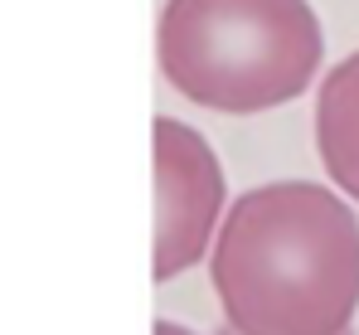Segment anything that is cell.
Returning <instances> with one entry per match:
<instances>
[{
    "label": "cell",
    "instance_id": "6da1fadb",
    "mask_svg": "<svg viewBox=\"0 0 359 335\" xmlns=\"http://www.w3.org/2000/svg\"><path fill=\"white\" fill-rule=\"evenodd\" d=\"M209 282L238 335H350L359 311V219L311 180L252 185L229 204Z\"/></svg>",
    "mask_w": 359,
    "mask_h": 335
},
{
    "label": "cell",
    "instance_id": "7a4b0ae2",
    "mask_svg": "<svg viewBox=\"0 0 359 335\" xmlns=\"http://www.w3.org/2000/svg\"><path fill=\"white\" fill-rule=\"evenodd\" d=\"M325 58L311 0H165L161 73L180 98L224 117L287 107Z\"/></svg>",
    "mask_w": 359,
    "mask_h": 335
},
{
    "label": "cell",
    "instance_id": "3957f363",
    "mask_svg": "<svg viewBox=\"0 0 359 335\" xmlns=\"http://www.w3.org/2000/svg\"><path fill=\"white\" fill-rule=\"evenodd\" d=\"M224 166L214 146L175 117H156V282L189 272L224 223Z\"/></svg>",
    "mask_w": 359,
    "mask_h": 335
},
{
    "label": "cell",
    "instance_id": "277c9868",
    "mask_svg": "<svg viewBox=\"0 0 359 335\" xmlns=\"http://www.w3.org/2000/svg\"><path fill=\"white\" fill-rule=\"evenodd\" d=\"M316 151L330 185L359 204V49L340 58L316 93Z\"/></svg>",
    "mask_w": 359,
    "mask_h": 335
},
{
    "label": "cell",
    "instance_id": "5b68a950",
    "mask_svg": "<svg viewBox=\"0 0 359 335\" xmlns=\"http://www.w3.org/2000/svg\"><path fill=\"white\" fill-rule=\"evenodd\" d=\"M156 335H199V331H189V326H175V321H156Z\"/></svg>",
    "mask_w": 359,
    "mask_h": 335
},
{
    "label": "cell",
    "instance_id": "8992f818",
    "mask_svg": "<svg viewBox=\"0 0 359 335\" xmlns=\"http://www.w3.org/2000/svg\"><path fill=\"white\" fill-rule=\"evenodd\" d=\"M219 335H238V331H229V326H224V331H219Z\"/></svg>",
    "mask_w": 359,
    "mask_h": 335
}]
</instances>
